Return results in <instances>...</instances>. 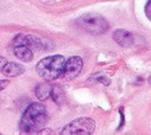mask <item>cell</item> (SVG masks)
<instances>
[{"label": "cell", "instance_id": "obj_1", "mask_svg": "<svg viewBox=\"0 0 151 135\" xmlns=\"http://www.w3.org/2000/svg\"><path fill=\"white\" fill-rule=\"evenodd\" d=\"M48 120L46 108L40 102L31 103L24 111L20 121L19 129L26 134L39 133Z\"/></svg>", "mask_w": 151, "mask_h": 135}, {"label": "cell", "instance_id": "obj_2", "mask_svg": "<svg viewBox=\"0 0 151 135\" xmlns=\"http://www.w3.org/2000/svg\"><path fill=\"white\" fill-rule=\"evenodd\" d=\"M65 62H66L65 58L60 55L45 57L41 60H39L36 70L43 80H45L47 82L56 81L63 76Z\"/></svg>", "mask_w": 151, "mask_h": 135}, {"label": "cell", "instance_id": "obj_3", "mask_svg": "<svg viewBox=\"0 0 151 135\" xmlns=\"http://www.w3.org/2000/svg\"><path fill=\"white\" fill-rule=\"evenodd\" d=\"M83 30L93 33V34H102L108 31L109 24L108 22L98 14H84L79 17L76 22Z\"/></svg>", "mask_w": 151, "mask_h": 135}, {"label": "cell", "instance_id": "obj_4", "mask_svg": "<svg viewBox=\"0 0 151 135\" xmlns=\"http://www.w3.org/2000/svg\"><path fill=\"white\" fill-rule=\"evenodd\" d=\"M96 123L91 117H79L76 118L68 124H66L63 130L61 135H90L95 131Z\"/></svg>", "mask_w": 151, "mask_h": 135}, {"label": "cell", "instance_id": "obj_5", "mask_svg": "<svg viewBox=\"0 0 151 135\" xmlns=\"http://www.w3.org/2000/svg\"><path fill=\"white\" fill-rule=\"evenodd\" d=\"M83 69V59L79 56H72L65 62L63 77L67 81L76 78Z\"/></svg>", "mask_w": 151, "mask_h": 135}, {"label": "cell", "instance_id": "obj_6", "mask_svg": "<svg viewBox=\"0 0 151 135\" xmlns=\"http://www.w3.org/2000/svg\"><path fill=\"white\" fill-rule=\"evenodd\" d=\"M12 44H13V46L24 45L30 49H40V46H41L40 39L33 34H18L13 39Z\"/></svg>", "mask_w": 151, "mask_h": 135}, {"label": "cell", "instance_id": "obj_7", "mask_svg": "<svg viewBox=\"0 0 151 135\" xmlns=\"http://www.w3.org/2000/svg\"><path fill=\"white\" fill-rule=\"evenodd\" d=\"M113 40L123 47H130L133 44V36L131 32L123 30V29H118L113 32Z\"/></svg>", "mask_w": 151, "mask_h": 135}, {"label": "cell", "instance_id": "obj_8", "mask_svg": "<svg viewBox=\"0 0 151 135\" xmlns=\"http://www.w3.org/2000/svg\"><path fill=\"white\" fill-rule=\"evenodd\" d=\"M1 73L6 77H17V76H20L25 73V68L19 63L10 62V63H6L4 65V68L1 69Z\"/></svg>", "mask_w": 151, "mask_h": 135}, {"label": "cell", "instance_id": "obj_9", "mask_svg": "<svg viewBox=\"0 0 151 135\" xmlns=\"http://www.w3.org/2000/svg\"><path fill=\"white\" fill-rule=\"evenodd\" d=\"M13 51H14V56L17 58H19L20 60H23V62H31L33 59L32 49H30L27 46L18 45V46H14Z\"/></svg>", "mask_w": 151, "mask_h": 135}, {"label": "cell", "instance_id": "obj_10", "mask_svg": "<svg viewBox=\"0 0 151 135\" xmlns=\"http://www.w3.org/2000/svg\"><path fill=\"white\" fill-rule=\"evenodd\" d=\"M51 84L46 81V82H43L40 84H38L36 87V96L39 101H46L47 98H50V95H51Z\"/></svg>", "mask_w": 151, "mask_h": 135}, {"label": "cell", "instance_id": "obj_11", "mask_svg": "<svg viewBox=\"0 0 151 135\" xmlns=\"http://www.w3.org/2000/svg\"><path fill=\"white\" fill-rule=\"evenodd\" d=\"M50 97H52V100H53L56 103L61 104V103L64 102V100H65V93H64V90H63L61 87L54 85V87H52V89H51V95H50Z\"/></svg>", "mask_w": 151, "mask_h": 135}, {"label": "cell", "instance_id": "obj_12", "mask_svg": "<svg viewBox=\"0 0 151 135\" xmlns=\"http://www.w3.org/2000/svg\"><path fill=\"white\" fill-rule=\"evenodd\" d=\"M9 84H10V81H7V80H1L0 81V91H3L5 88H7Z\"/></svg>", "mask_w": 151, "mask_h": 135}, {"label": "cell", "instance_id": "obj_13", "mask_svg": "<svg viewBox=\"0 0 151 135\" xmlns=\"http://www.w3.org/2000/svg\"><path fill=\"white\" fill-rule=\"evenodd\" d=\"M97 81L98 82H100V83H103V84H105V85H108V84H110V80L109 78H106V77H98L97 78Z\"/></svg>", "mask_w": 151, "mask_h": 135}, {"label": "cell", "instance_id": "obj_14", "mask_svg": "<svg viewBox=\"0 0 151 135\" xmlns=\"http://www.w3.org/2000/svg\"><path fill=\"white\" fill-rule=\"evenodd\" d=\"M7 63V60H6V58L5 57H1L0 56V71H1V69L4 68V65Z\"/></svg>", "mask_w": 151, "mask_h": 135}, {"label": "cell", "instance_id": "obj_15", "mask_svg": "<svg viewBox=\"0 0 151 135\" xmlns=\"http://www.w3.org/2000/svg\"><path fill=\"white\" fill-rule=\"evenodd\" d=\"M149 7H150V0H147V3H146V16H147V18H150V12H149Z\"/></svg>", "mask_w": 151, "mask_h": 135}]
</instances>
